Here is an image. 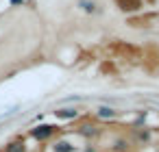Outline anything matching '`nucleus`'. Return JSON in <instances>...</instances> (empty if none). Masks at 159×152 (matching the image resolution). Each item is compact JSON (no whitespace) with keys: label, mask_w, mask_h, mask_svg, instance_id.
<instances>
[{"label":"nucleus","mask_w":159,"mask_h":152,"mask_svg":"<svg viewBox=\"0 0 159 152\" xmlns=\"http://www.w3.org/2000/svg\"><path fill=\"white\" fill-rule=\"evenodd\" d=\"M55 115H57L59 119H74V117H79V111H76L74 106H66V109H57Z\"/></svg>","instance_id":"f03ea898"},{"label":"nucleus","mask_w":159,"mask_h":152,"mask_svg":"<svg viewBox=\"0 0 159 152\" xmlns=\"http://www.w3.org/2000/svg\"><path fill=\"white\" fill-rule=\"evenodd\" d=\"M0 152H2V150H0Z\"/></svg>","instance_id":"9b49d317"},{"label":"nucleus","mask_w":159,"mask_h":152,"mask_svg":"<svg viewBox=\"0 0 159 152\" xmlns=\"http://www.w3.org/2000/svg\"><path fill=\"white\" fill-rule=\"evenodd\" d=\"M116 115H118V111L111 109V106H100L98 109V117H102V119H113Z\"/></svg>","instance_id":"0eeeda50"},{"label":"nucleus","mask_w":159,"mask_h":152,"mask_svg":"<svg viewBox=\"0 0 159 152\" xmlns=\"http://www.w3.org/2000/svg\"><path fill=\"white\" fill-rule=\"evenodd\" d=\"M52 152H74V145L66 139H59L55 145H52Z\"/></svg>","instance_id":"39448f33"},{"label":"nucleus","mask_w":159,"mask_h":152,"mask_svg":"<svg viewBox=\"0 0 159 152\" xmlns=\"http://www.w3.org/2000/svg\"><path fill=\"white\" fill-rule=\"evenodd\" d=\"M5 152H26V143L24 139H13L5 145Z\"/></svg>","instance_id":"7ed1b4c3"},{"label":"nucleus","mask_w":159,"mask_h":152,"mask_svg":"<svg viewBox=\"0 0 159 152\" xmlns=\"http://www.w3.org/2000/svg\"><path fill=\"white\" fill-rule=\"evenodd\" d=\"M83 137H94V135H98V126H94V124H85V126H81V130H79Z\"/></svg>","instance_id":"6e6552de"},{"label":"nucleus","mask_w":159,"mask_h":152,"mask_svg":"<svg viewBox=\"0 0 159 152\" xmlns=\"http://www.w3.org/2000/svg\"><path fill=\"white\" fill-rule=\"evenodd\" d=\"M118 7L122 11H137L142 7V2L139 0H118Z\"/></svg>","instance_id":"20e7f679"},{"label":"nucleus","mask_w":159,"mask_h":152,"mask_svg":"<svg viewBox=\"0 0 159 152\" xmlns=\"http://www.w3.org/2000/svg\"><path fill=\"white\" fill-rule=\"evenodd\" d=\"M11 5H24V0H11Z\"/></svg>","instance_id":"9d476101"},{"label":"nucleus","mask_w":159,"mask_h":152,"mask_svg":"<svg viewBox=\"0 0 159 152\" xmlns=\"http://www.w3.org/2000/svg\"><path fill=\"white\" fill-rule=\"evenodd\" d=\"M55 130H57V126H52V124H37L35 128H31V137L37 141H46L55 135Z\"/></svg>","instance_id":"f257e3e1"},{"label":"nucleus","mask_w":159,"mask_h":152,"mask_svg":"<svg viewBox=\"0 0 159 152\" xmlns=\"http://www.w3.org/2000/svg\"><path fill=\"white\" fill-rule=\"evenodd\" d=\"M126 148H129V143H126V141H122V139L116 143V150H118V152H122V150H126Z\"/></svg>","instance_id":"1a4fd4ad"},{"label":"nucleus","mask_w":159,"mask_h":152,"mask_svg":"<svg viewBox=\"0 0 159 152\" xmlns=\"http://www.w3.org/2000/svg\"><path fill=\"white\" fill-rule=\"evenodd\" d=\"M79 7L85 13H98V5L94 2V0H79Z\"/></svg>","instance_id":"423d86ee"}]
</instances>
